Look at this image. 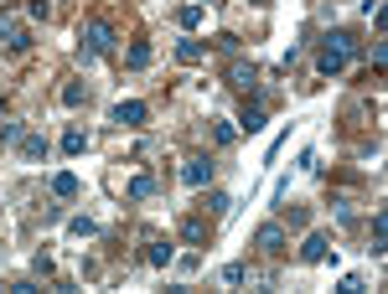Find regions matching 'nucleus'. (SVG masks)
Wrapping results in <instances>:
<instances>
[{
	"mask_svg": "<svg viewBox=\"0 0 388 294\" xmlns=\"http://www.w3.org/2000/svg\"><path fill=\"white\" fill-rule=\"evenodd\" d=\"M176 21H181L186 31H191V26H202V6H181V11H176Z\"/></svg>",
	"mask_w": 388,
	"mask_h": 294,
	"instance_id": "obj_21",
	"label": "nucleus"
},
{
	"mask_svg": "<svg viewBox=\"0 0 388 294\" xmlns=\"http://www.w3.org/2000/svg\"><path fill=\"white\" fill-rule=\"evenodd\" d=\"M109 47H114V26H109V21H89V26H83V62L104 57Z\"/></svg>",
	"mask_w": 388,
	"mask_h": 294,
	"instance_id": "obj_2",
	"label": "nucleus"
},
{
	"mask_svg": "<svg viewBox=\"0 0 388 294\" xmlns=\"http://www.w3.org/2000/svg\"><path fill=\"white\" fill-rule=\"evenodd\" d=\"M228 207H233V196H228V191H207V212H212V217H223Z\"/></svg>",
	"mask_w": 388,
	"mask_h": 294,
	"instance_id": "obj_17",
	"label": "nucleus"
},
{
	"mask_svg": "<svg viewBox=\"0 0 388 294\" xmlns=\"http://www.w3.org/2000/svg\"><path fill=\"white\" fill-rule=\"evenodd\" d=\"M181 238L186 243H207V222L202 217H181Z\"/></svg>",
	"mask_w": 388,
	"mask_h": 294,
	"instance_id": "obj_15",
	"label": "nucleus"
},
{
	"mask_svg": "<svg viewBox=\"0 0 388 294\" xmlns=\"http://www.w3.org/2000/svg\"><path fill=\"white\" fill-rule=\"evenodd\" d=\"M337 289H342V294H362V279H357V274H347V279H342Z\"/></svg>",
	"mask_w": 388,
	"mask_h": 294,
	"instance_id": "obj_28",
	"label": "nucleus"
},
{
	"mask_svg": "<svg viewBox=\"0 0 388 294\" xmlns=\"http://www.w3.org/2000/svg\"><path fill=\"white\" fill-rule=\"evenodd\" d=\"M244 279H249L244 263H228V268H223V284H244Z\"/></svg>",
	"mask_w": 388,
	"mask_h": 294,
	"instance_id": "obj_24",
	"label": "nucleus"
},
{
	"mask_svg": "<svg viewBox=\"0 0 388 294\" xmlns=\"http://www.w3.org/2000/svg\"><path fill=\"white\" fill-rule=\"evenodd\" d=\"M285 217H290V228H306V217H311V212H306V207H285Z\"/></svg>",
	"mask_w": 388,
	"mask_h": 294,
	"instance_id": "obj_27",
	"label": "nucleus"
},
{
	"mask_svg": "<svg viewBox=\"0 0 388 294\" xmlns=\"http://www.w3.org/2000/svg\"><path fill=\"white\" fill-rule=\"evenodd\" d=\"M73 233H78V238H94L99 222H94V217H73Z\"/></svg>",
	"mask_w": 388,
	"mask_h": 294,
	"instance_id": "obj_23",
	"label": "nucleus"
},
{
	"mask_svg": "<svg viewBox=\"0 0 388 294\" xmlns=\"http://www.w3.org/2000/svg\"><path fill=\"white\" fill-rule=\"evenodd\" d=\"M62 150H68V155H83V150H89V134H83V129H68V134H62Z\"/></svg>",
	"mask_w": 388,
	"mask_h": 294,
	"instance_id": "obj_16",
	"label": "nucleus"
},
{
	"mask_svg": "<svg viewBox=\"0 0 388 294\" xmlns=\"http://www.w3.org/2000/svg\"><path fill=\"white\" fill-rule=\"evenodd\" d=\"M52 196H62V201L78 196V176H73V171H57V176H52Z\"/></svg>",
	"mask_w": 388,
	"mask_h": 294,
	"instance_id": "obj_13",
	"label": "nucleus"
},
{
	"mask_svg": "<svg viewBox=\"0 0 388 294\" xmlns=\"http://www.w3.org/2000/svg\"><path fill=\"white\" fill-rule=\"evenodd\" d=\"M212 140H218V145L228 150L233 140H239V124H212Z\"/></svg>",
	"mask_w": 388,
	"mask_h": 294,
	"instance_id": "obj_19",
	"label": "nucleus"
},
{
	"mask_svg": "<svg viewBox=\"0 0 388 294\" xmlns=\"http://www.w3.org/2000/svg\"><path fill=\"white\" fill-rule=\"evenodd\" d=\"M228 83L239 88V93H254V88H259V67H254L249 57H233V62H228Z\"/></svg>",
	"mask_w": 388,
	"mask_h": 294,
	"instance_id": "obj_3",
	"label": "nucleus"
},
{
	"mask_svg": "<svg viewBox=\"0 0 388 294\" xmlns=\"http://www.w3.org/2000/svg\"><path fill=\"white\" fill-rule=\"evenodd\" d=\"M373 253H388V212H373Z\"/></svg>",
	"mask_w": 388,
	"mask_h": 294,
	"instance_id": "obj_14",
	"label": "nucleus"
},
{
	"mask_svg": "<svg viewBox=\"0 0 388 294\" xmlns=\"http://www.w3.org/2000/svg\"><path fill=\"white\" fill-rule=\"evenodd\" d=\"M181 181H186V186H207V181H212V161H207V155H191V161L181 166Z\"/></svg>",
	"mask_w": 388,
	"mask_h": 294,
	"instance_id": "obj_5",
	"label": "nucleus"
},
{
	"mask_svg": "<svg viewBox=\"0 0 388 294\" xmlns=\"http://www.w3.org/2000/svg\"><path fill=\"white\" fill-rule=\"evenodd\" d=\"M124 62H129V67H150V47H145V41H135V47L124 52Z\"/></svg>",
	"mask_w": 388,
	"mask_h": 294,
	"instance_id": "obj_18",
	"label": "nucleus"
},
{
	"mask_svg": "<svg viewBox=\"0 0 388 294\" xmlns=\"http://www.w3.org/2000/svg\"><path fill=\"white\" fill-rule=\"evenodd\" d=\"M269 124V114H264V103H244V114H239V129H249V134H259Z\"/></svg>",
	"mask_w": 388,
	"mask_h": 294,
	"instance_id": "obj_9",
	"label": "nucleus"
},
{
	"mask_svg": "<svg viewBox=\"0 0 388 294\" xmlns=\"http://www.w3.org/2000/svg\"><path fill=\"white\" fill-rule=\"evenodd\" d=\"M150 119V108L140 103V98H124V103H114V124H129V129H135V124H145Z\"/></svg>",
	"mask_w": 388,
	"mask_h": 294,
	"instance_id": "obj_6",
	"label": "nucleus"
},
{
	"mask_svg": "<svg viewBox=\"0 0 388 294\" xmlns=\"http://www.w3.org/2000/svg\"><path fill=\"white\" fill-rule=\"evenodd\" d=\"M16 150L26 155V161H41V155H47V140H41V134H21V140H16Z\"/></svg>",
	"mask_w": 388,
	"mask_h": 294,
	"instance_id": "obj_12",
	"label": "nucleus"
},
{
	"mask_svg": "<svg viewBox=\"0 0 388 294\" xmlns=\"http://www.w3.org/2000/svg\"><path fill=\"white\" fill-rule=\"evenodd\" d=\"M327 253H332V238H327V233H311L306 248H300V258H306V263H321Z\"/></svg>",
	"mask_w": 388,
	"mask_h": 294,
	"instance_id": "obj_8",
	"label": "nucleus"
},
{
	"mask_svg": "<svg viewBox=\"0 0 388 294\" xmlns=\"http://www.w3.org/2000/svg\"><path fill=\"white\" fill-rule=\"evenodd\" d=\"M202 57H207L202 41H176V62H181V67H197Z\"/></svg>",
	"mask_w": 388,
	"mask_h": 294,
	"instance_id": "obj_10",
	"label": "nucleus"
},
{
	"mask_svg": "<svg viewBox=\"0 0 388 294\" xmlns=\"http://www.w3.org/2000/svg\"><path fill=\"white\" fill-rule=\"evenodd\" d=\"M150 191H156V181H150V176H135V181H129V196H135V201H145Z\"/></svg>",
	"mask_w": 388,
	"mask_h": 294,
	"instance_id": "obj_20",
	"label": "nucleus"
},
{
	"mask_svg": "<svg viewBox=\"0 0 388 294\" xmlns=\"http://www.w3.org/2000/svg\"><path fill=\"white\" fill-rule=\"evenodd\" d=\"M218 47H223L228 57H239V36H233V31H223V36H218Z\"/></svg>",
	"mask_w": 388,
	"mask_h": 294,
	"instance_id": "obj_25",
	"label": "nucleus"
},
{
	"mask_svg": "<svg viewBox=\"0 0 388 294\" xmlns=\"http://www.w3.org/2000/svg\"><path fill=\"white\" fill-rule=\"evenodd\" d=\"M0 36H6V47H11V52H26V47H31V31H21L6 11H0Z\"/></svg>",
	"mask_w": 388,
	"mask_h": 294,
	"instance_id": "obj_7",
	"label": "nucleus"
},
{
	"mask_svg": "<svg viewBox=\"0 0 388 294\" xmlns=\"http://www.w3.org/2000/svg\"><path fill=\"white\" fill-rule=\"evenodd\" d=\"M83 98H89V88H83V83H68V88H62V103H83Z\"/></svg>",
	"mask_w": 388,
	"mask_h": 294,
	"instance_id": "obj_22",
	"label": "nucleus"
},
{
	"mask_svg": "<svg viewBox=\"0 0 388 294\" xmlns=\"http://www.w3.org/2000/svg\"><path fill=\"white\" fill-rule=\"evenodd\" d=\"M21 134H26V129H21V124H0V140H6V145H16Z\"/></svg>",
	"mask_w": 388,
	"mask_h": 294,
	"instance_id": "obj_26",
	"label": "nucleus"
},
{
	"mask_svg": "<svg viewBox=\"0 0 388 294\" xmlns=\"http://www.w3.org/2000/svg\"><path fill=\"white\" fill-rule=\"evenodd\" d=\"M145 263L166 268V263H171V243H166V238H150V243H145Z\"/></svg>",
	"mask_w": 388,
	"mask_h": 294,
	"instance_id": "obj_11",
	"label": "nucleus"
},
{
	"mask_svg": "<svg viewBox=\"0 0 388 294\" xmlns=\"http://www.w3.org/2000/svg\"><path fill=\"white\" fill-rule=\"evenodd\" d=\"M254 248H259V253H285V228H279V222H264V228H259L254 233Z\"/></svg>",
	"mask_w": 388,
	"mask_h": 294,
	"instance_id": "obj_4",
	"label": "nucleus"
},
{
	"mask_svg": "<svg viewBox=\"0 0 388 294\" xmlns=\"http://www.w3.org/2000/svg\"><path fill=\"white\" fill-rule=\"evenodd\" d=\"M352 52H357L352 31H327V41H321V52H316V67H321V78H337L342 67L352 62Z\"/></svg>",
	"mask_w": 388,
	"mask_h": 294,
	"instance_id": "obj_1",
	"label": "nucleus"
}]
</instances>
